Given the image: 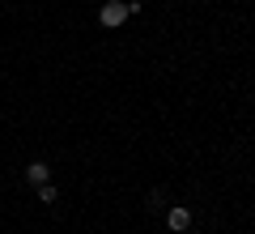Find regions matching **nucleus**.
Segmentation results:
<instances>
[{"label": "nucleus", "instance_id": "7ed1b4c3", "mask_svg": "<svg viewBox=\"0 0 255 234\" xmlns=\"http://www.w3.org/2000/svg\"><path fill=\"white\" fill-rule=\"evenodd\" d=\"M47 179H51V171H47L43 162H30L26 166V183H34V188H38V183H47Z\"/></svg>", "mask_w": 255, "mask_h": 234}, {"label": "nucleus", "instance_id": "20e7f679", "mask_svg": "<svg viewBox=\"0 0 255 234\" xmlns=\"http://www.w3.org/2000/svg\"><path fill=\"white\" fill-rule=\"evenodd\" d=\"M55 196H60V192H55L51 183H38V200H43V205H55Z\"/></svg>", "mask_w": 255, "mask_h": 234}, {"label": "nucleus", "instance_id": "f257e3e1", "mask_svg": "<svg viewBox=\"0 0 255 234\" xmlns=\"http://www.w3.org/2000/svg\"><path fill=\"white\" fill-rule=\"evenodd\" d=\"M132 17V13H128V0H107V4H102L98 9V21L107 30H115V26H124V21Z\"/></svg>", "mask_w": 255, "mask_h": 234}, {"label": "nucleus", "instance_id": "39448f33", "mask_svg": "<svg viewBox=\"0 0 255 234\" xmlns=\"http://www.w3.org/2000/svg\"><path fill=\"white\" fill-rule=\"evenodd\" d=\"M162 205H166V192L153 188V192H149V209H162Z\"/></svg>", "mask_w": 255, "mask_h": 234}, {"label": "nucleus", "instance_id": "f03ea898", "mask_svg": "<svg viewBox=\"0 0 255 234\" xmlns=\"http://www.w3.org/2000/svg\"><path fill=\"white\" fill-rule=\"evenodd\" d=\"M166 226H170L174 234H183V230H187V226H191V209H183V205H174L170 213H166Z\"/></svg>", "mask_w": 255, "mask_h": 234}]
</instances>
